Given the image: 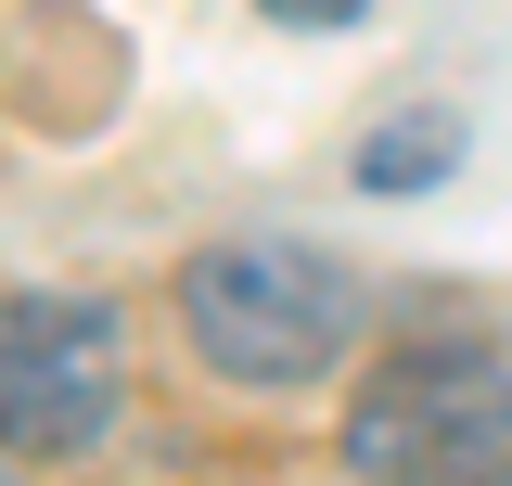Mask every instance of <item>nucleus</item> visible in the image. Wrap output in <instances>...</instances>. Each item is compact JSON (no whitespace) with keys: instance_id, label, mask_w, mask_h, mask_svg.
Instances as JSON below:
<instances>
[{"instance_id":"f257e3e1","label":"nucleus","mask_w":512,"mask_h":486,"mask_svg":"<svg viewBox=\"0 0 512 486\" xmlns=\"http://www.w3.org/2000/svg\"><path fill=\"white\" fill-rule=\"evenodd\" d=\"M180 320L231 384H308L359 333V295L320 243H218V256H192Z\"/></svg>"},{"instance_id":"39448f33","label":"nucleus","mask_w":512,"mask_h":486,"mask_svg":"<svg viewBox=\"0 0 512 486\" xmlns=\"http://www.w3.org/2000/svg\"><path fill=\"white\" fill-rule=\"evenodd\" d=\"M256 13H282V26H346V13H372V0H256Z\"/></svg>"},{"instance_id":"7ed1b4c3","label":"nucleus","mask_w":512,"mask_h":486,"mask_svg":"<svg viewBox=\"0 0 512 486\" xmlns=\"http://www.w3.org/2000/svg\"><path fill=\"white\" fill-rule=\"evenodd\" d=\"M116 423V320L90 295H0V448H90Z\"/></svg>"},{"instance_id":"20e7f679","label":"nucleus","mask_w":512,"mask_h":486,"mask_svg":"<svg viewBox=\"0 0 512 486\" xmlns=\"http://www.w3.org/2000/svg\"><path fill=\"white\" fill-rule=\"evenodd\" d=\"M436 154H448V116H397L384 141H359V180H372V192H423Z\"/></svg>"},{"instance_id":"f03ea898","label":"nucleus","mask_w":512,"mask_h":486,"mask_svg":"<svg viewBox=\"0 0 512 486\" xmlns=\"http://www.w3.org/2000/svg\"><path fill=\"white\" fill-rule=\"evenodd\" d=\"M359 474H512V371L487 359H397L346 410Z\"/></svg>"}]
</instances>
